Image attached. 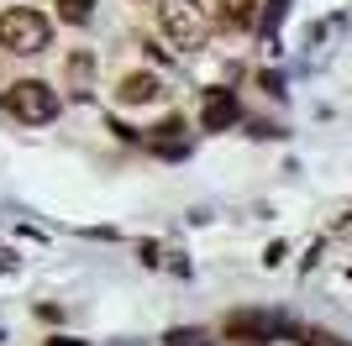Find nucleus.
I'll use <instances>...</instances> for the list:
<instances>
[{"label": "nucleus", "mask_w": 352, "mask_h": 346, "mask_svg": "<svg viewBox=\"0 0 352 346\" xmlns=\"http://www.w3.org/2000/svg\"><path fill=\"white\" fill-rule=\"evenodd\" d=\"M158 27L163 37L174 47H184V53H200L210 37V16L200 0H158Z\"/></svg>", "instance_id": "obj_1"}, {"label": "nucleus", "mask_w": 352, "mask_h": 346, "mask_svg": "<svg viewBox=\"0 0 352 346\" xmlns=\"http://www.w3.org/2000/svg\"><path fill=\"white\" fill-rule=\"evenodd\" d=\"M47 37H53V27H47V16L43 11H27V5H11V11H0V47L6 53H43Z\"/></svg>", "instance_id": "obj_2"}, {"label": "nucleus", "mask_w": 352, "mask_h": 346, "mask_svg": "<svg viewBox=\"0 0 352 346\" xmlns=\"http://www.w3.org/2000/svg\"><path fill=\"white\" fill-rule=\"evenodd\" d=\"M6 111H11L16 121H27V126H43V121L58 115V89L43 84V79H16V84L6 89Z\"/></svg>", "instance_id": "obj_3"}, {"label": "nucleus", "mask_w": 352, "mask_h": 346, "mask_svg": "<svg viewBox=\"0 0 352 346\" xmlns=\"http://www.w3.org/2000/svg\"><path fill=\"white\" fill-rule=\"evenodd\" d=\"M263 0H216V27L221 32H252Z\"/></svg>", "instance_id": "obj_4"}, {"label": "nucleus", "mask_w": 352, "mask_h": 346, "mask_svg": "<svg viewBox=\"0 0 352 346\" xmlns=\"http://www.w3.org/2000/svg\"><path fill=\"white\" fill-rule=\"evenodd\" d=\"M63 73H69L74 100H89V95H95V53H89V47H74L69 63H63Z\"/></svg>", "instance_id": "obj_5"}, {"label": "nucleus", "mask_w": 352, "mask_h": 346, "mask_svg": "<svg viewBox=\"0 0 352 346\" xmlns=\"http://www.w3.org/2000/svg\"><path fill=\"white\" fill-rule=\"evenodd\" d=\"M116 95H121V105H147L163 95V84H158V73H126Z\"/></svg>", "instance_id": "obj_6"}, {"label": "nucleus", "mask_w": 352, "mask_h": 346, "mask_svg": "<svg viewBox=\"0 0 352 346\" xmlns=\"http://www.w3.org/2000/svg\"><path fill=\"white\" fill-rule=\"evenodd\" d=\"M232 121H236V100L226 95V89H216V95L206 100V111H200V126L206 131H226Z\"/></svg>", "instance_id": "obj_7"}, {"label": "nucleus", "mask_w": 352, "mask_h": 346, "mask_svg": "<svg viewBox=\"0 0 352 346\" xmlns=\"http://www.w3.org/2000/svg\"><path fill=\"white\" fill-rule=\"evenodd\" d=\"M226 336H268V315H252V310H242V315L226 320Z\"/></svg>", "instance_id": "obj_8"}, {"label": "nucleus", "mask_w": 352, "mask_h": 346, "mask_svg": "<svg viewBox=\"0 0 352 346\" xmlns=\"http://www.w3.org/2000/svg\"><path fill=\"white\" fill-rule=\"evenodd\" d=\"M53 5H58V16H63V21H74V27H85L89 11H95V0H53Z\"/></svg>", "instance_id": "obj_9"}, {"label": "nucleus", "mask_w": 352, "mask_h": 346, "mask_svg": "<svg viewBox=\"0 0 352 346\" xmlns=\"http://www.w3.org/2000/svg\"><path fill=\"white\" fill-rule=\"evenodd\" d=\"M11 268H16V257H11V252H0V273H11Z\"/></svg>", "instance_id": "obj_10"}, {"label": "nucleus", "mask_w": 352, "mask_h": 346, "mask_svg": "<svg viewBox=\"0 0 352 346\" xmlns=\"http://www.w3.org/2000/svg\"><path fill=\"white\" fill-rule=\"evenodd\" d=\"M47 346H85V341H69V336H53Z\"/></svg>", "instance_id": "obj_11"}, {"label": "nucleus", "mask_w": 352, "mask_h": 346, "mask_svg": "<svg viewBox=\"0 0 352 346\" xmlns=\"http://www.w3.org/2000/svg\"><path fill=\"white\" fill-rule=\"evenodd\" d=\"M337 231H342V236H352V216H347V220H342V226H337Z\"/></svg>", "instance_id": "obj_12"}, {"label": "nucleus", "mask_w": 352, "mask_h": 346, "mask_svg": "<svg viewBox=\"0 0 352 346\" xmlns=\"http://www.w3.org/2000/svg\"><path fill=\"white\" fill-rule=\"evenodd\" d=\"M137 5H158V0H137Z\"/></svg>", "instance_id": "obj_13"}]
</instances>
